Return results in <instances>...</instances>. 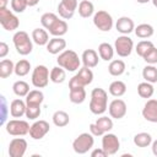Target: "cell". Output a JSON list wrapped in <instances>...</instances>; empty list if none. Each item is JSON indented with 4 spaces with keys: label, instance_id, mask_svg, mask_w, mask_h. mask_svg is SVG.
Masks as SVG:
<instances>
[{
    "label": "cell",
    "instance_id": "cell-25",
    "mask_svg": "<svg viewBox=\"0 0 157 157\" xmlns=\"http://www.w3.org/2000/svg\"><path fill=\"white\" fill-rule=\"evenodd\" d=\"M124 71H125V63L120 59L112 60L110 64L108 65V72L112 76H120L124 74Z\"/></svg>",
    "mask_w": 157,
    "mask_h": 157
},
{
    "label": "cell",
    "instance_id": "cell-11",
    "mask_svg": "<svg viewBox=\"0 0 157 157\" xmlns=\"http://www.w3.org/2000/svg\"><path fill=\"white\" fill-rule=\"evenodd\" d=\"M77 7H78L77 0H61L60 4L58 5L59 16L64 20H70L74 16Z\"/></svg>",
    "mask_w": 157,
    "mask_h": 157
},
{
    "label": "cell",
    "instance_id": "cell-12",
    "mask_svg": "<svg viewBox=\"0 0 157 157\" xmlns=\"http://www.w3.org/2000/svg\"><path fill=\"white\" fill-rule=\"evenodd\" d=\"M50 130L49 123L45 120H37L31 125L29 129V136L33 140H40L43 139Z\"/></svg>",
    "mask_w": 157,
    "mask_h": 157
},
{
    "label": "cell",
    "instance_id": "cell-4",
    "mask_svg": "<svg viewBox=\"0 0 157 157\" xmlns=\"http://www.w3.org/2000/svg\"><path fill=\"white\" fill-rule=\"evenodd\" d=\"M93 144H94V139H93V135L90 132H82L72 142V148L76 153L78 155H85L87 153L92 147H93Z\"/></svg>",
    "mask_w": 157,
    "mask_h": 157
},
{
    "label": "cell",
    "instance_id": "cell-37",
    "mask_svg": "<svg viewBox=\"0 0 157 157\" xmlns=\"http://www.w3.org/2000/svg\"><path fill=\"white\" fill-rule=\"evenodd\" d=\"M153 92H155V88H153L152 83H150L147 81L141 82L137 86V93L141 98H151Z\"/></svg>",
    "mask_w": 157,
    "mask_h": 157
},
{
    "label": "cell",
    "instance_id": "cell-16",
    "mask_svg": "<svg viewBox=\"0 0 157 157\" xmlns=\"http://www.w3.org/2000/svg\"><path fill=\"white\" fill-rule=\"evenodd\" d=\"M115 28L119 33L121 34H129L131 33L134 29H135V25H134V21L128 17V16H121L118 18L117 23H115Z\"/></svg>",
    "mask_w": 157,
    "mask_h": 157
},
{
    "label": "cell",
    "instance_id": "cell-49",
    "mask_svg": "<svg viewBox=\"0 0 157 157\" xmlns=\"http://www.w3.org/2000/svg\"><path fill=\"white\" fill-rule=\"evenodd\" d=\"M27 1V5L31 7V6H36L38 2H39V0H26Z\"/></svg>",
    "mask_w": 157,
    "mask_h": 157
},
{
    "label": "cell",
    "instance_id": "cell-44",
    "mask_svg": "<svg viewBox=\"0 0 157 157\" xmlns=\"http://www.w3.org/2000/svg\"><path fill=\"white\" fill-rule=\"evenodd\" d=\"M1 112H2V115H1V125H5L6 124V112H7V107H6V99L4 96H1Z\"/></svg>",
    "mask_w": 157,
    "mask_h": 157
},
{
    "label": "cell",
    "instance_id": "cell-43",
    "mask_svg": "<svg viewBox=\"0 0 157 157\" xmlns=\"http://www.w3.org/2000/svg\"><path fill=\"white\" fill-rule=\"evenodd\" d=\"M27 1L26 0H11V9L13 12L17 13H22L26 7H27Z\"/></svg>",
    "mask_w": 157,
    "mask_h": 157
},
{
    "label": "cell",
    "instance_id": "cell-32",
    "mask_svg": "<svg viewBox=\"0 0 157 157\" xmlns=\"http://www.w3.org/2000/svg\"><path fill=\"white\" fill-rule=\"evenodd\" d=\"M142 77L145 81L150 83H156L157 82V67L148 64L142 69Z\"/></svg>",
    "mask_w": 157,
    "mask_h": 157
},
{
    "label": "cell",
    "instance_id": "cell-13",
    "mask_svg": "<svg viewBox=\"0 0 157 157\" xmlns=\"http://www.w3.org/2000/svg\"><path fill=\"white\" fill-rule=\"evenodd\" d=\"M108 110H109V115L114 119H121L125 117L126 114V110H128V107H126V103L120 99V98H117V99H113L109 105H108Z\"/></svg>",
    "mask_w": 157,
    "mask_h": 157
},
{
    "label": "cell",
    "instance_id": "cell-50",
    "mask_svg": "<svg viewBox=\"0 0 157 157\" xmlns=\"http://www.w3.org/2000/svg\"><path fill=\"white\" fill-rule=\"evenodd\" d=\"M7 4H9V0H0V7H6Z\"/></svg>",
    "mask_w": 157,
    "mask_h": 157
},
{
    "label": "cell",
    "instance_id": "cell-48",
    "mask_svg": "<svg viewBox=\"0 0 157 157\" xmlns=\"http://www.w3.org/2000/svg\"><path fill=\"white\" fill-rule=\"evenodd\" d=\"M152 153L157 157V140L152 141Z\"/></svg>",
    "mask_w": 157,
    "mask_h": 157
},
{
    "label": "cell",
    "instance_id": "cell-9",
    "mask_svg": "<svg viewBox=\"0 0 157 157\" xmlns=\"http://www.w3.org/2000/svg\"><path fill=\"white\" fill-rule=\"evenodd\" d=\"M93 25L102 32H109L114 25L113 17L104 10H99L93 15Z\"/></svg>",
    "mask_w": 157,
    "mask_h": 157
},
{
    "label": "cell",
    "instance_id": "cell-47",
    "mask_svg": "<svg viewBox=\"0 0 157 157\" xmlns=\"http://www.w3.org/2000/svg\"><path fill=\"white\" fill-rule=\"evenodd\" d=\"M9 53V45L5 43V42H1L0 43V58L4 59Z\"/></svg>",
    "mask_w": 157,
    "mask_h": 157
},
{
    "label": "cell",
    "instance_id": "cell-21",
    "mask_svg": "<svg viewBox=\"0 0 157 157\" xmlns=\"http://www.w3.org/2000/svg\"><path fill=\"white\" fill-rule=\"evenodd\" d=\"M75 76L78 80L80 85L83 86V87L87 86V85H90L93 81V72H92V70L90 67H86V66H83L82 69H80L78 72Z\"/></svg>",
    "mask_w": 157,
    "mask_h": 157
},
{
    "label": "cell",
    "instance_id": "cell-28",
    "mask_svg": "<svg viewBox=\"0 0 157 157\" xmlns=\"http://www.w3.org/2000/svg\"><path fill=\"white\" fill-rule=\"evenodd\" d=\"M94 12V6L91 0H82L78 4V15L83 18L91 17Z\"/></svg>",
    "mask_w": 157,
    "mask_h": 157
},
{
    "label": "cell",
    "instance_id": "cell-20",
    "mask_svg": "<svg viewBox=\"0 0 157 157\" xmlns=\"http://www.w3.org/2000/svg\"><path fill=\"white\" fill-rule=\"evenodd\" d=\"M67 29H69V26H67L66 21L58 18V20L54 22V25H53L48 31H49V33H50L53 37H63L64 34H66Z\"/></svg>",
    "mask_w": 157,
    "mask_h": 157
},
{
    "label": "cell",
    "instance_id": "cell-35",
    "mask_svg": "<svg viewBox=\"0 0 157 157\" xmlns=\"http://www.w3.org/2000/svg\"><path fill=\"white\" fill-rule=\"evenodd\" d=\"M134 144L137 147H147L152 144V136L148 132H139L134 136Z\"/></svg>",
    "mask_w": 157,
    "mask_h": 157
},
{
    "label": "cell",
    "instance_id": "cell-3",
    "mask_svg": "<svg viewBox=\"0 0 157 157\" xmlns=\"http://www.w3.org/2000/svg\"><path fill=\"white\" fill-rule=\"evenodd\" d=\"M12 40H13L17 53L21 55H28L33 49V44H32L33 39H31L28 33L25 31H17L13 34Z\"/></svg>",
    "mask_w": 157,
    "mask_h": 157
},
{
    "label": "cell",
    "instance_id": "cell-30",
    "mask_svg": "<svg viewBox=\"0 0 157 157\" xmlns=\"http://www.w3.org/2000/svg\"><path fill=\"white\" fill-rule=\"evenodd\" d=\"M15 72V64L10 59H2L0 63V77L6 78Z\"/></svg>",
    "mask_w": 157,
    "mask_h": 157
},
{
    "label": "cell",
    "instance_id": "cell-38",
    "mask_svg": "<svg viewBox=\"0 0 157 157\" xmlns=\"http://www.w3.org/2000/svg\"><path fill=\"white\" fill-rule=\"evenodd\" d=\"M96 124L97 126L105 134V132H109L112 129H113V120L108 117H101L96 120Z\"/></svg>",
    "mask_w": 157,
    "mask_h": 157
},
{
    "label": "cell",
    "instance_id": "cell-6",
    "mask_svg": "<svg viewBox=\"0 0 157 157\" xmlns=\"http://www.w3.org/2000/svg\"><path fill=\"white\" fill-rule=\"evenodd\" d=\"M134 49V42L130 37H128L126 34H121L119 36L115 42H114V50L115 53L121 56V58H126L131 54Z\"/></svg>",
    "mask_w": 157,
    "mask_h": 157
},
{
    "label": "cell",
    "instance_id": "cell-36",
    "mask_svg": "<svg viewBox=\"0 0 157 157\" xmlns=\"http://www.w3.org/2000/svg\"><path fill=\"white\" fill-rule=\"evenodd\" d=\"M31 70V63L26 59H21L15 64V74L20 77L26 76Z\"/></svg>",
    "mask_w": 157,
    "mask_h": 157
},
{
    "label": "cell",
    "instance_id": "cell-10",
    "mask_svg": "<svg viewBox=\"0 0 157 157\" xmlns=\"http://www.w3.org/2000/svg\"><path fill=\"white\" fill-rule=\"evenodd\" d=\"M102 148L109 155H115L120 148V141L117 137V135L105 132L102 137Z\"/></svg>",
    "mask_w": 157,
    "mask_h": 157
},
{
    "label": "cell",
    "instance_id": "cell-46",
    "mask_svg": "<svg viewBox=\"0 0 157 157\" xmlns=\"http://www.w3.org/2000/svg\"><path fill=\"white\" fill-rule=\"evenodd\" d=\"M91 156H92V157H107L108 153L101 147V148H96V150H93V151L91 152Z\"/></svg>",
    "mask_w": 157,
    "mask_h": 157
},
{
    "label": "cell",
    "instance_id": "cell-22",
    "mask_svg": "<svg viewBox=\"0 0 157 157\" xmlns=\"http://www.w3.org/2000/svg\"><path fill=\"white\" fill-rule=\"evenodd\" d=\"M32 39L38 45H47L49 42V34L43 28H34L32 31Z\"/></svg>",
    "mask_w": 157,
    "mask_h": 157
},
{
    "label": "cell",
    "instance_id": "cell-39",
    "mask_svg": "<svg viewBox=\"0 0 157 157\" xmlns=\"http://www.w3.org/2000/svg\"><path fill=\"white\" fill-rule=\"evenodd\" d=\"M58 18H59V17H58L55 13H53V12H45V13H43L42 17H40V23H42V26H43L45 29H49V28L54 25V22H55Z\"/></svg>",
    "mask_w": 157,
    "mask_h": 157
},
{
    "label": "cell",
    "instance_id": "cell-15",
    "mask_svg": "<svg viewBox=\"0 0 157 157\" xmlns=\"http://www.w3.org/2000/svg\"><path fill=\"white\" fill-rule=\"evenodd\" d=\"M142 117L150 123H157V99H147L142 108Z\"/></svg>",
    "mask_w": 157,
    "mask_h": 157
},
{
    "label": "cell",
    "instance_id": "cell-34",
    "mask_svg": "<svg viewBox=\"0 0 157 157\" xmlns=\"http://www.w3.org/2000/svg\"><path fill=\"white\" fill-rule=\"evenodd\" d=\"M12 91L18 97H26L29 93V85L26 81L18 80L12 85Z\"/></svg>",
    "mask_w": 157,
    "mask_h": 157
},
{
    "label": "cell",
    "instance_id": "cell-51",
    "mask_svg": "<svg viewBox=\"0 0 157 157\" xmlns=\"http://www.w3.org/2000/svg\"><path fill=\"white\" fill-rule=\"evenodd\" d=\"M139 4H146V2H148V1H151V0H136Z\"/></svg>",
    "mask_w": 157,
    "mask_h": 157
},
{
    "label": "cell",
    "instance_id": "cell-27",
    "mask_svg": "<svg viewBox=\"0 0 157 157\" xmlns=\"http://www.w3.org/2000/svg\"><path fill=\"white\" fill-rule=\"evenodd\" d=\"M44 101V94L39 90H32L26 96V104H34V105H42Z\"/></svg>",
    "mask_w": 157,
    "mask_h": 157
},
{
    "label": "cell",
    "instance_id": "cell-8",
    "mask_svg": "<svg viewBox=\"0 0 157 157\" xmlns=\"http://www.w3.org/2000/svg\"><path fill=\"white\" fill-rule=\"evenodd\" d=\"M0 23L6 31H15L20 26L18 17L6 7H0Z\"/></svg>",
    "mask_w": 157,
    "mask_h": 157
},
{
    "label": "cell",
    "instance_id": "cell-23",
    "mask_svg": "<svg viewBox=\"0 0 157 157\" xmlns=\"http://www.w3.org/2000/svg\"><path fill=\"white\" fill-rule=\"evenodd\" d=\"M114 48L109 44V43H101L98 45V54H99V58L104 61H109L113 59L114 56Z\"/></svg>",
    "mask_w": 157,
    "mask_h": 157
},
{
    "label": "cell",
    "instance_id": "cell-45",
    "mask_svg": "<svg viewBox=\"0 0 157 157\" xmlns=\"http://www.w3.org/2000/svg\"><path fill=\"white\" fill-rule=\"evenodd\" d=\"M90 132L93 135V136H103L104 135V132L97 126V124L96 123H92V124H90Z\"/></svg>",
    "mask_w": 157,
    "mask_h": 157
},
{
    "label": "cell",
    "instance_id": "cell-31",
    "mask_svg": "<svg viewBox=\"0 0 157 157\" xmlns=\"http://www.w3.org/2000/svg\"><path fill=\"white\" fill-rule=\"evenodd\" d=\"M69 121H70V117L64 110H56L53 114V123L55 126H59V128L66 126L69 124Z\"/></svg>",
    "mask_w": 157,
    "mask_h": 157
},
{
    "label": "cell",
    "instance_id": "cell-1",
    "mask_svg": "<svg viewBox=\"0 0 157 157\" xmlns=\"http://www.w3.org/2000/svg\"><path fill=\"white\" fill-rule=\"evenodd\" d=\"M108 108V93L101 88L96 87L91 92V101H90V110L96 114H103Z\"/></svg>",
    "mask_w": 157,
    "mask_h": 157
},
{
    "label": "cell",
    "instance_id": "cell-2",
    "mask_svg": "<svg viewBox=\"0 0 157 157\" xmlns=\"http://www.w3.org/2000/svg\"><path fill=\"white\" fill-rule=\"evenodd\" d=\"M56 63L66 71H76L81 64L77 53L71 49H65L64 52H61L56 59Z\"/></svg>",
    "mask_w": 157,
    "mask_h": 157
},
{
    "label": "cell",
    "instance_id": "cell-5",
    "mask_svg": "<svg viewBox=\"0 0 157 157\" xmlns=\"http://www.w3.org/2000/svg\"><path fill=\"white\" fill-rule=\"evenodd\" d=\"M32 85L36 88H43L50 80V72L45 65H37L32 71Z\"/></svg>",
    "mask_w": 157,
    "mask_h": 157
},
{
    "label": "cell",
    "instance_id": "cell-17",
    "mask_svg": "<svg viewBox=\"0 0 157 157\" xmlns=\"http://www.w3.org/2000/svg\"><path fill=\"white\" fill-rule=\"evenodd\" d=\"M66 48V40L61 37H53L52 39H49L48 44H47V50L48 53L55 55V54H60L61 52H64Z\"/></svg>",
    "mask_w": 157,
    "mask_h": 157
},
{
    "label": "cell",
    "instance_id": "cell-18",
    "mask_svg": "<svg viewBox=\"0 0 157 157\" xmlns=\"http://www.w3.org/2000/svg\"><path fill=\"white\" fill-rule=\"evenodd\" d=\"M99 54L94 50V49H86L83 53H82V64L83 66L86 67H94L98 65V60H99Z\"/></svg>",
    "mask_w": 157,
    "mask_h": 157
},
{
    "label": "cell",
    "instance_id": "cell-42",
    "mask_svg": "<svg viewBox=\"0 0 157 157\" xmlns=\"http://www.w3.org/2000/svg\"><path fill=\"white\" fill-rule=\"evenodd\" d=\"M142 59H144L147 64H151V65L157 64V48L153 45V47L142 56Z\"/></svg>",
    "mask_w": 157,
    "mask_h": 157
},
{
    "label": "cell",
    "instance_id": "cell-29",
    "mask_svg": "<svg viewBox=\"0 0 157 157\" xmlns=\"http://www.w3.org/2000/svg\"><path fill=\"white\" fill-rule=\"evenodd\" d=\"M134 31H135V34H136L139 38H142V39L152 37V36H153V32H155L153 27H152L151 25H148V23H141V25H139L137 27H135Z\"/></svg>",
    "mask_w": 157,
    "mask_h": 157
},
{
    "label": "cell",
    "instance_id": "cell-52",
    "mask_svg": "<svg viewBox=\"0 0 157 157\" xmlns=\"http://www.w3.org/2000/svg\"><path fill=\"white\" fill-rule=\"evenodd\" d=\"M151 1H152V4H153V6H155V7L157 9V0H151Z\"/></svg>",
    "mask_w": 157,
    "mask_h": 157
},
{
    "label": "cell",
    "instance_id": "cell-24",
    "mask_svg": "<svg viewBox=\"0 0 157 157\" xmlns=\"http://www.w3.org/2000/svg\"><path fill=\"white\" fill-rule=\"evenodd\" d=\"M69 98L72 103L75 104H81L86 99V91L85 87H76V88H70V94Z\"/></svg>",
    "mask_w": 157,
    "mask_h": 157
},
{
    "label": "cell",
    "instance_id": "cell-19",
    "mask_svg": "<svg viewBox=\"0 0 157 157\" xmlns=\"http://www.w3.org/2000/svg\"><path fill=\"white\" fill-rule=\"evenodd\" d=\"M26 108H27L26 101L23 102L20 98L13 99L11 102V104H10V114L13 118H21V117L26 115Z\"/></svg>",
    "mask_w": 157,
    "mask_h": 157
},
{
    "label": "cell",
    "instance_id": "cell-7",
    "mask_svg": "<svg viewBox=\"0 0 157 157\" xmlns=\"http://www.w3.org/2000/svg\"><path fill=\"white\" fill-rule=\"evenodd\" d=\"M5 129H6L7 134H10L12 136H23L26 134H29L31 126L26 120L12 119L5 124Z\"/></svg>",
    "mask_w": 157,
    "mask_h": 157
},
{
    "label": "cell",
    "instance_id": "cell-40",
    "mask_svg": "<svg viewBox=\"0 0 157 157\" xmlns=\"http://www.w3.org/2000/svg\"><path fill=\"white\" fill-rule=\"evenodd\" d=\"M42 113L40 105H34V104H27L26 108V117L29 120H36Z\"/></svg>",
    "mask_w": 157,
    "mask_h": 157
},
{
    "label": "cell",
    "instance_id": "cell-26",
    "mask_svg": "<svg viewBox=\"0 0 157 157\" xmlns=\"http://www.w3.org/2000/svg\"><path fill=\"white\" fill-rule=\"evenodd\" d=\"M109 93L113 96V97H121L125 94L126 92V85L120 81V80H117V81H113L110 85H109V88H108Z\"/></svg>",
    "mask_w": 157,
    "mask_h": 157
},
{
    "label": "cell",
    "instance_id": "cell-14",
    "mask_svg": "<svg viewBox=\"0 0 157 157\" xmlns=\"http://www.w3.org/2000/svg\"><path fill=\"white\" fill-rule=\"evenodd\" d=\"M27 150V141L22 137H15L10 141L9 155L10 157H23Z\"/></svg>",
    "mask_w": 157,
    "mask_h": 157
},
{
    "label": "cell",
    "instance_id": "cell-33",
    "mask_svg": "<svg viewBox=\"0 0 157 157\" xmlns=\"http://www.w3.org/2000/svg\"><path fill=\"white\" fill-rule=\"evenodd\" d=\"M66 78V71L61 66H55L50 70V81L54 83H63Z\"/></svg>",
    "mask_w": 157,
    "mask_h": 157
},
{
    "label": "cell",
    "instance_id": "cell-41",
    "mask_svg": "<svg viewBox=\"0 0 157 157\" xmlns=\"http://www.w3.org/2000/svg\"><path fill=\"white\" fill-rule=\"evenodd\" d=\"M153 47V43L151 42V40H140L139 43H137V45H136V53H137V55L139 56H144L151 48Z\"/></svg>",
    "mask_w": 157,
    "mask_h": 157
}]
</instances>
